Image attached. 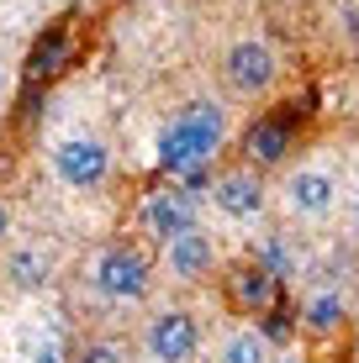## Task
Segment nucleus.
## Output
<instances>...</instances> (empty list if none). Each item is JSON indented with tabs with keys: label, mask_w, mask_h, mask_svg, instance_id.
Instances as JSON below:
<instances>
[{
	"label": "nucleus",
	"mask_w": 359,
	"mask_h": 363,
	"mask_svg": "<svg viewBox=\"0 0 359 363\" xmlns=\"http://www.w3.org/2000/svg\"><path fill=\"white\" fill-rule=\"evenodd\" d=\"M269 358H275V353H269V337L259 327L227 332V337H222V353H217V363H269Z\"/></svg>",
	"instance_id": "4468645a"
},
{
	"label": "nucleus",
	"mask_w": 359,
	"mask_h": 363,
	"mask_svg": "<svg viewBox=\"0 0 359 363\" xmlns=\"http://www.w3.org/2000/svg\"><path fill=\"white\" fill-rule=\"evenodd\" d=\"M212 206L222 211L227 221H254L264 211V179L254 169H227L212 179Z\"/></svg>",
	"instance_id": "0eeeda50"
},
{
	"label": "nucleus",
	"mask_w": 359,
	"mask_h": 363,
	"mask_svg": "<svg viewBox=\"0 0 359 363\" xmlns=\"http://www.w3.org/2000/svg\"><path fill=\"white\" fill-rule=\"evenodd\" d=\"M222 74H227V84L238 95H264L269 84H275V48L264 43V37H238V43L227 48V58H222Z\"/></svg>",
	"instance_id": "20e7f679"
},
{
	"label": "nucleus",
	"mask_w": 359,
	"mask_h": 363,
	"mask_svg": "<svg viewBox=\"0 0 359 363\" xmlns=\"http://www.w3.org/2000/svg\"><path fill=\"white\" fill-rule=\"evenodd\" d=\"M6 279L16 284V290H43V284L53 279V258H48L43 247H11L6 253Z\"/></svg>",
	"instance_id": "f8f14e48"
},
{
	"label": "nucleus",
	"mask_w": 359,
	"mask_h": 363,
	"mask_svg": "<svg viewBox=\"0 0 359 363\" xmlns=\"http://www.w3.org/2000/svg\"><path fill=\"white\" fill-rule=\"evenodd\" d=\"M159 164L169 169V179H180L185 169H195V164H212V158L195 147V137L180 127V121H169L164 132H159Z\"/></svg>",
	"instance_id": "9b49d317"
},
{
	"label": "nucleus",
	"mask_w": 359,
	"mask_h": 363,
	"mask_svg": "<svg viewBox=\"0 0 359 363\" xmlns=\"http://www.w3.org/2000/svg\"><path fill=\"white\" fill-rule=\"evenodd\" d=\"M249 153H254V164H280L291 153V127L286 121H259L249 132Z\"/></svg>",
	"instance_id": "2eb2a0df"
},
{
	"label": "nucleus",
	"mask_w": 359,
	"mask_h": 363,
	"mask_svg": "<svg viewBox=\"0 0 359 363\" xmlns=\"http://www.w3.org/2000/svg\"><path fill=\"white\" fill-rule=\"evenodd\" d=\"M32 363H64V353H58V347L48 342V347H37V353H32Z\"/></svg>",
	"instance_id": "6ab92c4d"
},
{
	"label": "nucleus",
	"mask_w": 359,
	"mask_h": 363,
	"mask_svg": "<svg viewBox=\"0 0 359 363\" xmlns=\"http://www.w3.org/2000/svg\"><path fill=\"white\" fill-rule=\"evenodd\" d=\"M286 211L291 216H306V221H323L333 206H338V179L328 169H296L286 174Z\"/></svg>",
	"instance_id": "423d86ee"
},
{
	"label": "nucleus",
	"mask_w": 359,
	"mask_h": 363,
	"mask_svg": "<svg viewBox=\"0 0 359 363\" xmlns=\"http://www.w3.org/2000/svg\"><path fill=\"white\" fill-rule=\"evenodd\" d=\"M90 284H95V295H106V300H143L148 295V258L138 253V247H127V242H111L95 253V264H90Z\"/></svg>",
	"instance_id": "f257e3e1"
},
{
	"label": "nucleus",
	"mask_w": 359,
	"mask_h": 363,
	"mask_svg": "<svg viewBox=\"0 0 359 363\" xmlns=\"http://www.w3.org/2000/svg\"><path fill=\"white\" fill-rule=\"evenodd\" d=\"M354 221H359V195H354Z\"/></svg>",
	"instance_id": "4be33fe9"
},
{
	"label": "nucleus",
	"mask_w": 359,
	"mask_h": 363,
	"mask_svg": "<svg viewBox=\"0 0 359 363\" xmlns=\"http://www.w3.org/2000/svg\"><path fill=\"white\" fill-rule=\"evenodd\" d=\"M6 227H11V211H6V206H0V237H6Z\"/></svg>",
	"instance_id": "412c9836"
},
{
	"label": "nucleus",
	"mask_w": 359,
	"mask_h": 363,
	"mask_svg": "<svg viewBox=\"0 0 359 363\" xmlns=\"http://www.w3.org/2000/svg\"><path fill=\"white\" fill-rule=\"evenodd\" d=\"M164 264H169L175 279H201V274H212V264H217L212 232H206V227H191V232L169 237V242H164Z\"/></svg>",
	"instance_id": "6e6552de"
},
{
	"label": "nucleus",
	"mask_w": 359,
	"mask_h": 363,
	"mask_svg": "<svg viewBox=\"0 0 359 363\" xmlns=\"http://www.w3.org/2000/svg\"><path fill=\"white\" fill-rule=\"evenodd\" d=\"M143 353L154 363H191L201 353V321L191 311H159L143 327Z\"/></svg>",
	"instance_id": "7ed1b4c3"
},
{
	"label": "nucleus",
	"mask_w": 359,
	"mask_h": 363,
	"mask_svg": "<svg viewBox=\"0 0 359 363\" xmlns=\"http://www.w3.org/2000/svg\"><path fill=\"white\" fill-rule=\"evenodd\" d=\"M343 316H349V300H343L338 284H323V290H312V295H306V306H301L306 332H317V337L338 332V327H343Z\"/></svg>",
	"instance_id": "9d476101"
},
{
	"label": "nucleus",
	"mask_w": 359,
	"mask_h": 363,
	"mask_svg": "<svg viewBox=\"0 0 359 363\" xmlns=\"http://www.w3.org/2000/svg\"><path fill=\"white\" fill-rule=\"evenodd\" d=\"M64 58H69V43L53 32V37H43V43L32 48V64H27V74H32V79H48V74H58V64H64Z\"/></svg>",
	"instance_id": "f3484780"
},
{
	"label": "nucleus",
	"mask_w": 359,
	"mask_h": 363,
	"mask_svg": "<svg viewBox=\"0 0 359 363\" xmlns=\"http://www.w3.org/2000/svg\"><path fill=\"white\" fill-rule=\"evenodd\" d=\"M232 300L249 311H269V300H275V274L259 269V264H243L232 274Z\"/></svg>",
	"instance_id": "ddd939ff"
},
{
	"label": "nucleus",
	"mask_w": 359,
	"mask_h": 363,
	"mask_svg": "<svg viewBox=\"0 0 359 363\" xmlns=\"http://www.w3.org/2000/svg\"><path fill=\"white\" fill-rule=\"evenodd\" d=\"M80 363H122V353H117L111 342H90V347L80 353Z\"/></svg>",
	"instance_id": "a211bd4d"
},
{
	"label": "nucleus",
	"mask_w": 359,
	"mask_h": 363,
	"mask_svg": "<svg viewBox=\"0 0 359 363\" xmlns=\"http://www.w3.org/2000/svg\"><path fill=\"white\" fill-rule=\"evenodd\" d=\"M175 121L195 137V147H201L206 158L222 153V143H227V111H222L217 100H191V106H185Z\"/></svg>",
	"instance_id": "1a4fd4ad"
},
{
	"label": "nucleus",
	"mask_w": 359,
	"mask_h": 363,
	"mask_svg": "<svg viewBox=\"0 0 359 363\" xmlns=\"http://www.w3.org/2000/svg\"><path fill=\"white\" fill-rule=\"evenodd\" d=\"M143 227H148V237L169 242V237L201 227V206H195V195H185L180 184H164V190L143 195Z\"/></svg>",
	"instance_id": "39448f33"
},
{
	"label": "nucleus",
	"mask_w": 359,
	"mask_h": 363,
	"mask_svg": "<svg viewBox=\"0 0 359 363\" xmlns=\"http://www.w3.org/2000/svg\"><path fill=\"white\" fill-rule=\"evenodd\" d=\"M48 158H53V174L69 190H101L111 174V147L101 137H64Z\"/></svg>",
	"instance_id": "f03ea898"
},
{
	"label": "nucleus",
	"mask_w": 359,
	"mask_h": 363,
	"mask_svg": "<svg viewBox=\"0 0 359 363\" xmlns=\"http://www.w3.org/2000/svg\"><path fill=\"white\" fill-rule=\"evenodd\" d=\"M259 269H269L275 279H296L301 274V253L286 242V237H264V253H259Z\"/></svg>",
	"instance_id": "dca6fc26"
},
{
	"label": "nucleus",
	"mask_w": 359,
	"mask_h": 363,
	"mask_svg": "<svg viewBox=\"0 0 359 363\" xmlns=\"http://www.w3.org/2000/svg\"><path fill=\"white\" fill-rule=\"evenodd\" d=\"M269 363H306V353H296V347H291V353H280V358H269Z\"/></svg>",
	"instance_id": "aec40b11"
}]
</instances>
